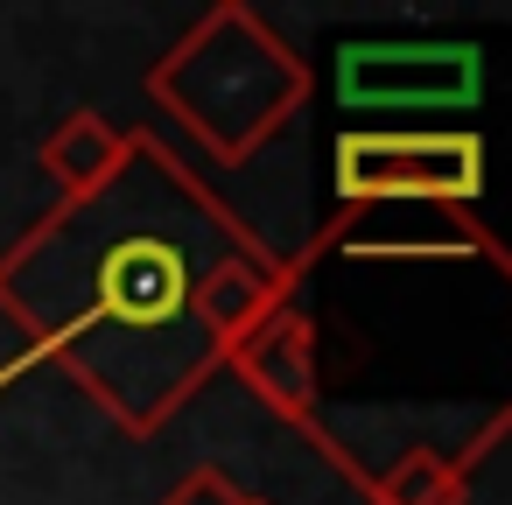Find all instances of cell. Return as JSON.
<instances>
[{"label":"cell","mask_w":512,"mask_h":505,"mask_svg":"<svg viewBox=\"0 0 512 505\" xmlns=\"http://www.w3.org/2000/svg\"><path fill=\"white\" fill-rule=\"evenodd\" d=\"M246 246L260 232L134 127V155L99 197L57 204L0 253V316L22 330L29 365L71 372L148 442L225 372V351L197 330V288Z\"/></svg>","instance_id":"1"},{"label":"cell","mask_w":512,"mask_h":505,"mask_svg":"<svg viewBox=\"0 0 512 505\" xmlns=\"http://www.w3.org/2000/svg\"><path fill=\"white\" fill-rule=\"evenodd\" d=\"M148 99L218 169H246L309 106V64L246 0H225L148 71Z\"/></svg>","instance_id":"2"},{"label":"cell","mask_w":512,"mask_h":505,"mask_svg":"<svg viewBox=\"0 0 512 505\" xmlns=\"http://www.w3.org/2000/svg\"><path fill=\"white\" fill-rule=\"evenodd\" d=\"M330 183L344 211H477L491 155L470 127H344Z\"/></svg>","instance_id":"3"},{"label":"cell","mask_w":512,"mask_h":505,"mask_svg":"<svg viewBox=\"0 0 512 505\" xmlns=\"http://www.w3.org/2000/svg\"><path fill=\"white\" fill-rule=\"evenodd\" d=\"M484 92L477 43H344L337 106L344 113H470Z\"/></svg>","instance_id":"4"},{"label":"cell","mask_w":512,"mask_h":505,"mask_svg":"<svg viewBox=\"0 0 512 505\" xmlns=\"http://www.w3.org/2000/svg\"><path fill=\"white\" fill-rule=\"evenodd\" d=\"M225 372H232L246 393H260V407L281 414L309 449H323L351 484H365L372 463H358V456L323 428V358H316V316H309L302 302H288V309H274L260 330H246V337L225 351Z\"/></svg>","instance_id":"5"},{"label":"cell","mask_w":512,"mask_h":505,"mask_svg":"<svg viewBox=\"0 0 512 505\" xmlns=\"http://www.w3.org/2000/svg\"><path fill=\"white\" fill-rule=\"evenodd\" d=\"M309 267H316L309 246H302V253H274L267 239L246 246V253H232V260H218V267L204 274V288H197V330H204L218 351H232L246 330H260L274 309L295 302V288H302Z\"/></svg>","instance_id":"6"},{"label":"cell","mask_w":512,"mask_h":505,"mask_svg":"<svg viewBox=\"0 0 512 505\" xmlns=\"http://www.w3.org/2000/svg\"><path fill=\"white\" fill-rule=\"evenodd\" d=\"M127 155H134V127H113L106 113L78 106L57 134H43L36 169L50 176L57 204H85V197H99V190L127 169Z\"/></svg>","instance_id":"7"},{"label":"cell","mask_w":512,"mask_h":505,"mask_svg":"<svg viewBox=\"0 0 512 505\" xmlns=\"http://www.w3.org/2000/svg\"><path fill=\"white\" fill-rule=\"evenodd\" d=\"M358 498L365 505H463L470 498V477L442 449H400L393 463L365 470Z\"/></svg>","instance_id":"8"},{"label":"cell","mask_w":512,"mask_h":505,"mask_svg":"<svg viewBox=\"0 0 512 505\" xmlns=\"http://www.w3.org/2000/svg\"><path fill=\"white\" fill-rule=\"evenodd\" d=\"M162 505H253V498H246V491H239L218 463H197V470H190V477H183Z\"/></svg>","instance_id":"9"},{"label":"cell","mask_w":512,"mask_h":505,"mask_svg":"<svg viewBox=\"0 0 512 505\" xmlns=\"http://www.w3.org/2000/svg\"><path fill=\"white\" fill-rule=\"evenodd\" d=\"M253 505H260V498H253Z\"/></svg>","instance_id":"10"}]
</instances>
